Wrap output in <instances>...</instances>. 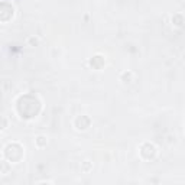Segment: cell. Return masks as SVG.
<instances>
[{
    "label": "cell",
    "mask_w": 185,
    "mask_h": 185,
    "mask_svg": "<svg viewBox=\"0 0 185 185\" xmlns=\"http://www.w3.org/2000/svg\"><path fill=\"white\" fill-rule=\"evenodd\" d=\"M9 168H10L9 162H6V161H2V162H0V172H2V174H7V172H9Z\"/></svg>",
    "instance_id": "6da1fadb"
},
{
    "label": "cell",
    "mask_w": 185,
    "mask_h": 185,
    "mask_svg": "<svg viewBox=\"0 0 185 185\" xmlns=\"http://www.w3.org/2000/svg\"><path fill=\"white\" fill-rule=\"evenodd\" d=\"M46 143H48V140H46V137H44V136L36 137V145H38V147L46 146Z\"/></svg>",
    "instance_id": "7a4b0ae2"
}]
</instances>
